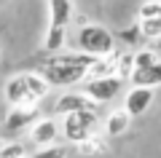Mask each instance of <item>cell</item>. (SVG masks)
Listing matches in <instances>:
<instances>
[{
    "label": "cell",
    "instance_id": "obj_1",
    "mask_svg": "<svg viewBox=\"0 0 161 158\" xmlns=\"http://www.w3.org/2000/svg\"><path fill=\"white\" fill-rule=\"evenodd\" d=\"M51 86L43 80L40 73H16L3 86V99L8 107H38L48 96Z\"/></svg>",
    "mask_w": 161,
    "mask_h": 158
},
{
    "label": "cell",
    "instance_id": "obj_2",
    "mask_svg": "<svg viewBox=\"0 0 161 158\" xmlns=\"http://www.w3.org/2000/svg\"><path fill=\"white\" fill-rule=\"evenodd\" d=\"M75 48L94 57V59L110 57L115 51V35L105 24H83L75 32Z\"/></svg>",
    "mask_w": 161,
    "mask_h": 158
},
{
    "label": "cell",
    "instance_id": "obj_3",
    "mask_svg": "<svg viewBox=\"0 0 161 158\" xmlns=\"http://www.w3.org/2000/svg\"><path fill=\"white\" fill-rule=\"evenodd\" d=\"M102 126V115L99 110H78V113H67L62 115V137L73 145L83 142L86 137L97 134Z\"/></svg>",
    "mask_w": 161,
    "mask_h": 158
},
{
    "label": "cell",
    "instance_id": "obj_4",
    "mask_svg": "<svg viewBox=\"0 0 161 158\" xmlns=\"http://www.w3.org/2000/svg\"><path fill=\"white\" fill-rule=\"evenodd\" d=\"M51 89H73V86L86 80V67H73V64H51L46 62L38 70Z\"/></svg>",
    "mask_w": 161,
    "mask_h": 158
},
{
    "label": "cell",
    "instance_id": "obj_5",
    "mask_svg": "<svg viewBox=\"0 0 161 158\" xmlns=\"http://www.w3.org/2000/svg\"><path fill=\"white\" fill-rule=\"evenodd\" d=\"M124 80H126V78H121V75L86 78V80H83V91H86L97 105H110V102L118 99V94L124 91Z\"/></svg>",
    "mask_w": 161,
    "mask_h": 158
},
{
    "label": "cell",
    "instance_id": "obj_6",
    "mask_svg": "<svg viewBox=\"0 0 161 158\" xmlns=\"http://www.w3.org/2000/svg\"><path fill=\"white\" fill-rule=\"evenodd\" d=\"M78 110H102V105H97L86 91H64L54 102V113H59V115L78 113Z\"/></svg>",
    "mask_w": 161,
    "mask_h": 158
},
{
    "label": "cell",
    "instance_id": "obj_7",
    "mask_svg": "<svg viewBox=\"0 0 161 158\" xmlns=\"http://www.w3.org/2000/svg\"><path fill=\"white\" fill-rule=\"evenodd\" d=\"M156 102V89H148V86H132L124 96V110L129 115H145L150 110V105Z\"/></svg>",
    "mask_w": 161,
    "mask_h": 158
},
{
    "label": "cell",
    "instance_id": "obj_8",
    "mask_svg": "<svg viewBox=\"0 0 161 158\" xmlns=\"http://www.w3.org/2000/svg\"><path fill=\"white\" fill-rule=\"evenodd\" d=\"M59 126L54 118H38L32 126H30V142H32V147H48V145H57L59 139Z\"/></svg>",
    "mask_w": 161,
    "mask_h": 158
},
{
    "label": "cell",
    "instance_id": "obj_9",
    "mask_svg": "<svg viewBox=\"0 0 161 158\" xmlns=\"http://www.w3.org/2000/svg\"><path fill=\"white\" fill-rule=\"evenodd\" d=\"M40 118V110L38 107H11L6 113V121H3V126H6L11 134H16V131H30V126L35 123V121Z\"/></svg>",
    "mask_w": 161,
    "mask_h": 158
},
{
    "label": "cell",
    "instance_id": "obj_10",
    "mask_svg": "<svg viewBox=\"0 0 161 158\" xmlns=\"http://www.w3.org/2000/svg\"><path fill=\"white\" fill-rule=\"evenodd\" d=\"M129 83H132V86L158 89V86H161V62L148 64V67H132V73H129Z\"/></svg>",
    "mask_w": 161,
    "mask_h": 158
},
{
    "label": "cell",
    "instance_id": "obj_11",
    "mask_svg": "<svg viewBox=\"0 0 161 158\" xmlns=\"http://www.w3.org/2000/svg\"><path fill=\"white\" fill-rule=\"evenodd\" d=\"M129 123H132V115H129L124 107L110 110V113L105 115V134L108 137H124L126 129H129Z\"/></svg>",
    "mask_w": 161,
    "mask_h": 158
},
{
    "label": "cell",
    "instance_id": "obj_12",
    "mask_svg": "<svg viewBox=\"0 0 161 158\" xmlns=\"http://www.w3.org/2000/svg\"><path fill=\"white\" fill-rule=\"evenodd\" d=\"M73 19V0H48V24L67 27Z\"/></svg>",
    "mask_w": 161,
    "mask_h": 158
},
{
    "label": "cell",
    "instance_id": "obj_13",
    "mask_svg": "<svg viewBox=\"0 0 161 158\" xmlns=\"http://www.w3.org/2000/svg\"><path fill=\"white\" fill-rule=\"evenodd\" d=\"M67 43V27H57V24H48L46 38H43V51L46 54H57L64 48Z\"/></svg>",
    "mask_w": 161,
    "mask_h": 158
},
{
    "label": "cell",
    "instance_id": "obj_14",
    "mask_svg": "<svg viewBox=\"0 0 161 158\" xmlns=\"http://www.w3.org/2000/svg\"><path fill=\"white\" fill-rule=\"evenodd\" d=\"M75 150H78L80 155H86V158H94V155L108 153V142L102 139V134H92V137H86L83 142H78Z\"/></svg>",
    "mask_w": 161,
    "mask_h": 158
},
{
    "label": "cell",
    "instance_id": "obj_15",
    "mask_svg": "<svg viewBox=\"0 0 161 158\" xmlns=\"http://www.w3.org/2000/svg\"><path fill=\"white\" fill-rule=\"evenodd\" d=\"M156 62H161V59L150 48H140V51L132 54V67H148V64H156Z\"/></svg>",
    "mask_w": 161,
    "mask_h": 158
},
{
    "label": "cell",
    "instance_id": "obj_16",
    "mask_svg": "<svg viewBox=\"0 0 161 158\" xmlns=\"http://www.w3.org/2000/svg\"><path fill=\"white\" fill-rule=\"evenodd\" d=\"M24 155H27L24 142H3L0 145V158H24Z\"/></svg>",
    "mask_w": 161,
    "mask_h": 158
},
{
    "label": "cell",
    "instance_id": "obj_17",
    "mask_svg": "<svg viewBox=\"0 0 161 158\" xmlns=\"http://www.w3.org/2000/svg\"><path fill=\"white\" fill-rule=\"evenodd\" d=\"M137 24H140L142 38H161V16L158 19H142V22L137 19Z\"/></svg>",
    "mask_w": 161,
    "mask_h": 158
},
{
    "label": "cell",
    "instance_id": "obj_18",
    "mask_svg": "<svg viewBox=\"0 0 161 158\" xmlns=\"http://www.w3.org/2000/svg\"><path fill=\"white\" fill-rule=\"evenodd\" d=\"M161 16V0H148V3H142L137 11V19L142 22V19H158Z\"/></svg>",
    "mask_w": 161,
    "mask_h": 158
},
{
    "label": "cell",
    "instance_id": "obj_19",
    "mask_svg": "<svg viewBox=\"0 0 161 158\" xmlns=\"http://www.w3.org/2000/svg\"><path fill=\"white\" fill-rule=\"evenodd\" d=\"M30 158H67V150L62 145H48V147H35V155Z\"/></svg>",
    "mask_w": 161,
    "mask_h": 158
},
{
    "label": "cell",
    "instance_id": "obj_20",
    "mask_svg": "<svg viewBox=\"0 0 161 158\" xmlns=\"http://www.w3.org/2000/svg\"><path fill=\"white\" fill-rule=\"evenodd\" d=\"M0 131H3V121H0Z\"/></svg>",
    "mask_w": 161,
    "mask_h": 158
},
{
    "label": "cell",
    "instance_id": "obj_21",
    "mask_svg": "<svg viewBox=\"0 0 161 158\" xmlns=\"http://www.w3.org/2000/svg\"><path fill=\"white\" fill-rule=\"evenodd\" d=\"M0 59H3V54H0Z\"/></svg>",
    "mask_w": 161,
    "mask_h": 158
},
{
    "label": "cell",
    "instance_id": "obj_22",
    "mask_svg": "<svg viewBox=\"0 0 161 158\" xmlns=\"http://www.w3.org/2000/svg\"><path fill=\"white\" fill-rule=\"evenodd\" d=\"M24 158H27V155H24Z\"/></svg>",
    "mask_w": 161,
    "mask_h": 158
}]
</instances>
